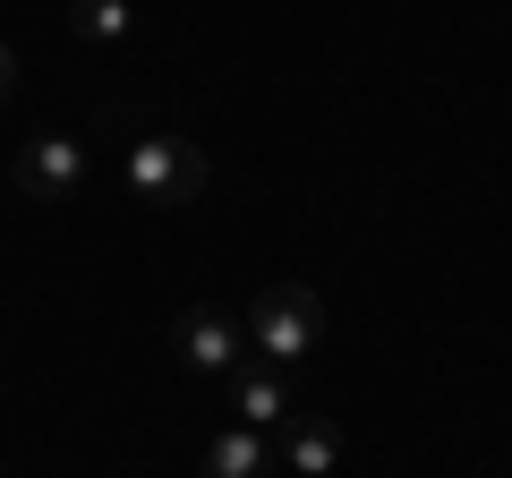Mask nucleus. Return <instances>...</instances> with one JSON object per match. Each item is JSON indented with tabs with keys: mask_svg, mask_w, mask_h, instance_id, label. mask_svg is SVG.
I'll list each match as a JSON object with an SVG mask.
<instances>
[{
	"mask_svg": "<svg viewBox=\"0 0 512 478\" xmlns=\"http://www.w3.org/2000/svg\"><path fill=\"white\" fill-rule=\"evenodd\" d=\"M316 333H325V299L308 291V282H265L248 308V342L265 368H299L316 350Z\"/></svg>",
	"mask_w": 512,
	"mask_h": 478,
	"instance_id": "f257e3e1",
	"label": "nucleus"
},
{
	"mask_svg": "<svg viewBox=\"0 0 512 478\" xmlns=\"http://www.w3.org/2000/svg\"><path fill=\"white\" fill-rule=\"evenodd\" d=\"M128 188L146 205H197L205 197V154L188 137H137L128 146Z\"/></svg>",
	"mask_w": 512,
	"mask_h": 478,
	"instance_id": "f03ea898",
	"label": "nucleus"
},
{
	"mask_svg": "<svg viewBox=\"0 0 512 478\" xmlns=\"http://www.w3.org/2000/svg\"><path fill=\"white\" fill-rule=\"evenodd\" d=\"M180 359L197 376H239V368H248V333H239L222 308H188L180 316Z\"/></svg>",
	"mask_w": 512,
	"mask_h": 478,
	"instance_id": "7ed1b4c3",
	"label": "nucleus"
},
{
	"mask_svg": "<svg viewBox=\"0 0 512 478\" xmlns=\"http://www.w3.org/2000/svg\"><path fill=\"white\" fill-rule=\"evenodd\" d=\"M18 188L26 197H77V188H86V146H77V137H26L18 146Z\"/></svg>",
	"mask_w": 512,
	"mask_h": 478,
	"instance_id": "20e7f679",
	"label": "nucleus"
},
{
	"mask_svg": "<svg viewBox=\"0 0 512 478\" xmlns=\"http://www.w3.org/2000/svg\"><path fill=\"white\" fill-rule=\"evenodd\" d=\"M231 402H239V427H256V436H282V427L299 419V410H291V385H282V368H265V359L231 376Z\"/></svg>",
	"mask_w": 512,
	"mask_h": 478,
	"instance_id": "39448f33",
	"label": "nucleus"
},
{
	"mask_svg": "<svg viewBox=\"0 0 512 478\" xmlns=\"http://www.w3.org/2000/svg\"><path fill=\"white\" fill-rule=\"evenodd\" d=\"M282 470V436H256V427H222L205 444V478H274Z\"/></svg>",
	"mask_w": 512,
	"mask_h": 478,
	"instance_id": "423d86ee",
	"label": "nucleus"
},
{
	"mask_svg": "<svg viewBox=\"0 0 512 478\" xmlns=\"http://www.w3.org/2000/svg\"><path fill=\"white\" fill-rule=\"evenodd\" d=\"M282 470L291 478H333L342 470V427L333 419H291L282 427Z\"/></svg>",
	"mask_w": 512,
	"mask_h": 478,
	"instance_id": "0eeeda50",
	"label": "nucleus"
},
{
	"mask_svg": "<svg viewBox=\"0 0 512 478\" xmlns=\"http://www.w3.org/2000/svg\"><path fill=\"white\" fill-rule=\"evenodd\" d=\"M128 26H137L128 0H77V9H69V35L77 43H128Z\"/></svg>",
	"mask_w": 512,
	"mask_h": 478,
	"instance_id": "6e6552de",
	"label": "nucleus"
},
{
	"mask_svg": "<svg viewBox=\"0 0 512 478\" xmlns=\"http://www.w3.org/2000/svg\"><path fill=\"white\" fill-rule=\"evenodd\" d=\"M18 86V52H9V43H0V94Z\"/></svg>",
	"mask_w": 512,
	"mask_h": 478,
	"instance_id": "1a4fd4ad",
	"label": "nucleus"
},
{
	"mask_svg": "<svg viewBox=\"0 0 512 478\" xmlns=\"http://www.w3.org/2000/svg\"><path fill=\"white\" fill-rule=\"evenodd\" d=\"M0 9H9V0H0Z\"/></svg>",
	"mask_w": 512,
	"mask_h": 478,
	"instance_id": "9d476101",
	"label": "nucleus"
}]
</instances>
